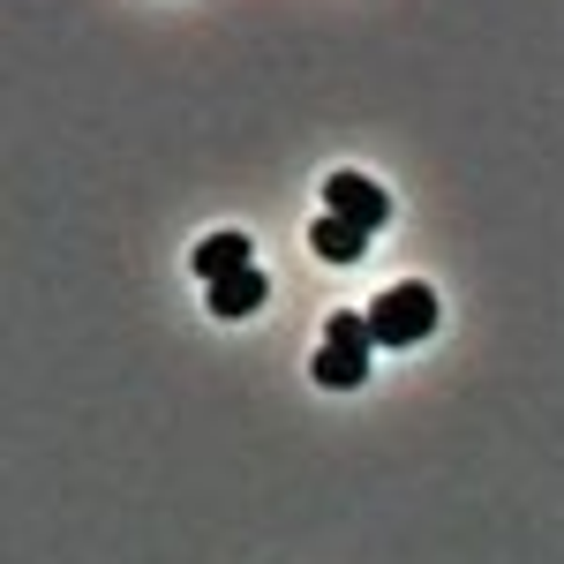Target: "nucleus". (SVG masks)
I'll return each instance as SVG.
<instances>
[{
    "label": "nucleus",
    "mask_w": 564,
    "mask_h": 564,
    "mask_svg": "<svg viewBox=\"0 0 564 564\" xmlns=\"http://www.w3.org/2000/svg\"><path fill=\"white\" fill-rule=\"evenodd\" d=\"M369 332H377V347H422V339L436 332V294L422 286V279H406V286L377 294V308H369Z\"/></svg>",
    "instance_id": "f257e3e1"
},
{
    "label": "nucleus",
    "mask_w": 564,
    "mask_h": 564,
    "mask_svg": "<svg viewBox=\"0 0 564 564\" xmlns=\"http://www.w3.org/2000/svg\"><path fill=\"white\" fill-rule=\"evenodd\" d=\"M324 212H339V218H354V226L377 234V226L391 218V196L369 174H332V181H324Z\"/></svg>",
    "instance_id": "f03ea898"
},
{
    "label": "nucleus",
    "mask_w": 564,
    "mask_h": 564,
    "mask_svg": "<svg viewBox=\"0 0 564 564\" xmlns=\"http://www.w3.org/2000/svg\"><path fill=\"white\" fill-rule=\"evenodd\" d=\"M308 249H316L324 263H361V249H369V226H354V218L324 212L316 226H308Z\"/></svg>",
    "instance_id": "7ed1b4c3"
},
{
    "label": "nucleus",
    "mask_w": 564,
    "mask_h": 564,
    "mask_svg": "<svg viewBox=\"0 0 564 564\" xmlns=\"http://www.w3.org/2000/svg\"><path fill=\"white\" fill-rule=\"evenodd\" d=\"M263 294H271L263 271H257V263H241V271H226V279L212 286V316H226V324H234V316H257Z\"/></svg>",
    "instance_id": "20e7f679"
},
{
    "label": "nucleus",
    "mask_w": 564,
    "mask_h": 564,
    "mask_svg": "<svg viewBox=\"0 0 564 564\" xmlns=\"http://www.w3.org/2000/svg\"><path fill=\"white\" fill-rule=\"evenodd\" d=\"M308 377L324 391H354V384H369V354H354V347H316V361H308Z\"/></svg>",
    "instance_id": "39448f33"
},
{
    "label": "nucleus",
    "mask_w": 564,
    "mask_h": 564,
    "mask_svg": "<svg viewBox=\"0 0 564 564\" xmlns=\"http://www.w3.org/2000/svg\"><path fill=\"white\" fill-rule=\"evenodd\" d=\"M241 263H249V234H212V241H204V249H196V271H204V279H226V271H241Z\"/></svg>",
    "instance_id": "423d86ee"
},
{
    "label": "nucleus",
    "mask_w": 564,
    "mask_h": 564,
    "mask_svg": "<svg viewBox=\"0 0 564 564\" xmlns=\"http://www.w3.org/2000/svg\"><path fill=\"white\" fill-rule=\"evenodd\" d=\"M324 339H332V347H354V354H369V347H377V332H369V308H339V316L324 324Z\"/></svg>",
    "instance_id": "0eeeda50"
}]
</instances>
